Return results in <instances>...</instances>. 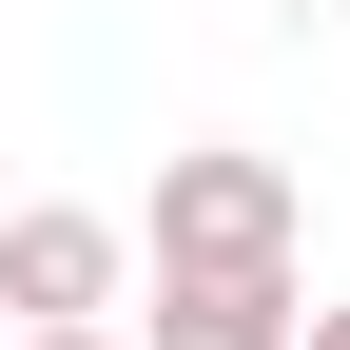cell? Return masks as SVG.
<instances>
[{
  "instance_id": "1",
  "label": "cell",
  "mask_w": 350,
  "mask_h": 350,
  "mask_svg": "<svg viewBox=\"0 0 350 350\" xmlns=\"http://www.w3.org/2000/svg\"><path fill=\"white\" fill-rule=\"evenodd\" d=\"M292 253H312L292 156H234V137L156 156V273H292Z\"/></svg>"
},
{
  "instance_id": "2",
  "label": "cell",
  "mask_w": 350,
  "mask_h": 350,
  "mask_svg": "<svg viewBox=\"0 0 350 350\" xmlns=\"http://www.w3.org/2000/svg\"><path fill=\"white\" fill-rule=\"evenodd\" d=\"M117 292H137V234L117 214H78V195L0 214V331H117Z\"/></svg>"
},
{
  "instance_id": "3",
  "label": "cell",
  "mask_w": 350,
  "mask_h": 350,
  "mask_svg": "<svg viewBox=\"0 0 350 350\" xmlns=\"http://www.w3.org/2000/svg\"><path fill=\"white\" fill-rule=\"evenodd\" d=\"M137 350H312V273H156Z\"/></svg>"
},
{
  "instance_id": "4",
  "label": "cell",
  "mask_w": 350,
  "mask_h": 350,
  "mask_svg": "<svg viewBox=\"0 0 350 350\" xmlns=\"http://www.w3.org/2000/svg\"><path fill=\"white\" fill-rule=\"evenodd\" d=\"M0 350H137V331H0Z\"/></svg>"
},
{
  "instance_id": "5",
  "label": "cell",
  "mask_w": 350,
  "mask_h": 350,
  "mask_svg": "<svg viewBox=\"0 0 350 350\" xmlns=\"http://www.w3.org/2000/svg\"><path fill=\"white\" fill-rule=\"evenodd\" d=\"M312 350H350V312H331V292H312Z\"/></svg>"
}]
</instances>
